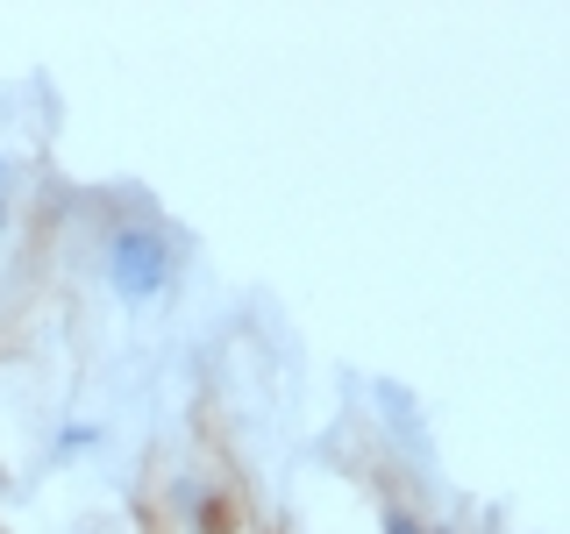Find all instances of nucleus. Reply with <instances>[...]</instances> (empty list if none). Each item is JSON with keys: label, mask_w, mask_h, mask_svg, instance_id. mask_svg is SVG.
Listing matches in <instances>:
<instances>
[{"label": "nucleus", "mask_w": 570, "mask_h": 534, "mask_svg": "<svg viewBox=\"0 0 570 534\" xmlns=\"http://www.w3.org/2000/svg\"><path fill=\"white\" fill-rule=\"evenodd\" d=\"M178 271H186V243L157 207H107L100 236H94V278L115 307L150 314L178 293Z\"/></svg>", "instance_id": "f257e3e1"}, {"label": "nucleus", "mask_w": 570, "mask_h": 534, "mask_svg": "<svg viewBox=\"0 0 570 534\" xmlns=\"http://www.w3.org/2000/svg\"><path fill=\"white\" fill-rule=\"evenodd\" d=\"M157 534H249V498L207 463H165L150 485Z\"/></svg>", "instance_id": "f03ea898"}, {"label": "nucleus", "mask_w": 570, "mask_h": 534, "mask_svg": "<svg viewBox=\"0 0 570 534\" xmlns=\"http://www.w3.org/2000/svg\"><path fill=\"white\" fill-rule=\"evenodd\" d=\"M107 449V421L100 414H71V421H58L50 427V463H58V471H71V463H86V456H100Z\"/></svg>", "instance_id": "7ed1b4c3"}, {"label": "nucleus", "mask_w": 570, "mask_h": 534, "mask_svg": "<svg viewBox=\"0 0 570 534\" xmlns=\"http://www.w3.org/2000/svg\"><path fill=\"white\" fill-rule=\"evenodd\" d=\"M371 406H379L385 435H406V442L421 449V406H414V392L392 385V378H371Z\"/></svg>", "instance_id": "20e7f679"}, {"label": "nucleus", "mask_w": 570, "mask_h": 534, "mask_svg": "<svg viewBox=\"0 0 570 534\" xmlns=\"http://www.w3.org/2000/svg\"><path fill=\"white\" fill-rule=\"evenodd\" d=\"M371 527H379V534H435V521H428L406 492H385L379 506H371Z\"/></svg>", "instance_id": "39448f33"}, {"label": "nucleus", "mask_w": 570, "mask_h": 534, "mask_svg": "<svg viewBox=\"0 0 570 534\" xmlns=\"http://www.w3.org/2000/svg\"><path fill=\"white\" fill-rule=\"evenodd\" d=\"M14 178H22V165H14V157H8V150H0V207H8V200H14Z\"/></svg>", "instance_id": "423d86ee"}, {"label": "nucleus", "mask_w": 570, "mask_h": 534, "mask_svg": "<svg viewBox=\"0 0 570 534\" xmlns=\"http://www.w3.org/2000/svg\"><path fill=\"white\" fill-rule=\"evenodd\" d=\"M8 236H14V207H0V249H8Z\"/></svg>", "instance_id": "0eeeda50"}, {"label": "nucleus", "mask_w": 570, "mask_h": 534, "mask_svg": "<svg viewBox=\"0 0 570 534\" xmlns=\"http://www.w3.org/2000/svg\"><path fill=\"white\" fill-rule=\"evenodd\" d=\"M435 534H456V521H435Z\"/></svg>", "instance_id": "6e6552de"}]
</instances>
